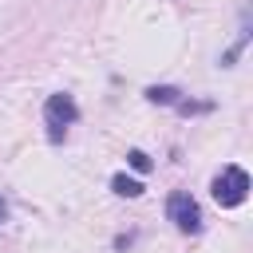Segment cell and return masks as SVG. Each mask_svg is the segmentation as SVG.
Returning a JSON list of instances; mask_svg holds the SVG:
<instances>
[{
  "label": "cell",
  "mask_w": 253,
  "mask_h": 253,
  "mask_svg": "<svg viewBox=\"0 0 253 253\" xmlns=\"http://www.w3.org/2000/svg\"><path fill=\"white\" fill-rule=\"evenodd\" d=\"M249 194V174L241 166H225L217 178H213V198L217 206H241Z\"/></svg>",
  "instance_id": "obj_1"
},
{
  "label": "cell",
  "mask_w": 253,
  "mask_h": 253,
  "mask_svg": "<svg viewBox=\"0 0 253 253\" xmlns=\"http://www.w3.org/2000/svg\"><path fill=\"white\" fill-rule=\"evenodd\" d=\"M166 217H170L182 233H198V229H202V210H198V202H194L186 190H178V194L166 198Z\"/></svg>",
  "instance_id": "obj_2"
},
{
  "label": "cell",
  "mask_w": 253,
  "mask_h": 253,
  "mask_svg": "<svg viewBox=\"0 0 253 253\" xmlns=\"http://www.w3.org/2000/svg\"><path fill=\"white\" fill-rule=\"evenodd\" d=\"M75 103H71V95H51L47 103H43V119H47V126H51V138H59L63 134V126H71L75 123Z\"/></svg>",
  "instance_id": "obj_3"
},
{
  "label": "cell",
  "mask_w": 253,
  "mask_h": 253,
  "mask_svg": "<svg viewBox=\"0 0 253 253\" xmlns=\"http://www.w3.org/2000/svg\"><path fill=\"white\" fill-rule=\"evenodd\" d=\"M111 190L123 194V198H138V194H142V182H134V178H126V174H115V178H111Z\"/></svg>",
  "instance_id": "obj_4"
},
{
  "label": "cell",
  "mask_w": 253,
  "mask_h": 253,
  "mask_svg": "<svg viewBox=\"0 0 253 253\" xmlns=\"http://www.w3.org/2000/svg\"><path fill=\"white\" fill-rule=\"evenodd\" d=\"M146 95H150L154 103H178V91H174V87H150Z\"/></svg>",
  "instance_id": "obj_5"
},
{
  "label": "cell",
  "mask_w": 253,
  "mask_h": 253,
  "mask_svg": "<svg viewBox=\"0 0 253 253\" xmlns=\"http://www.w3.org/2000/svg\"><path fill=\"white\" fill-rule=\"evenodd\" d=\"M130 166H134V170H150V158H146L142 150H130Z\"/></svg>",
  "instance_id": "obj_6"
},
{
  "label": "cell",
  "mask_w": 253,
  "mask_h": 253,
  "mask_svg": "<svg viewBox=\"0 0 253 253\" xmlns=\"http://www.w3.org/2000/svg\"><path fill=\"white\" fill-rule=\"evenodd\" d=\"M4 217H8V202L0 198V221H4Z\"/></svg>",
  "instance_id": "obj_7"
}]
</instances>
